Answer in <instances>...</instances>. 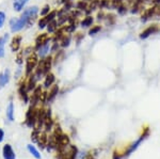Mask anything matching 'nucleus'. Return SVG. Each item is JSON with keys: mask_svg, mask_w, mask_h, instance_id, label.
I'll list each match as a JSON object with an SVG mask.
<instances>
[{"mask_svg": "<svg viewBox=\"0 0 160 159\" xmlns=\"http://www.w3.org/2000/svg\"><path fill=\"white\" fill-rule=\"evenodd\" d=\"M59 27H60V25H59L58 20L57 19H53L52 22H50L49 24L47 25V33H49V34H53L57 30L59 29Z\"/></svg>", "mask_w": 160, "mask_h": 159, "instance_id": "nucleus-18", "label": "nucleus"}, {"mask_svg": "<svg viewBox=\"0 0 160 159\" xmlns=\"http://www.w3.org/2000/svg\"><path fill=\"white\" fill-rule=\"evenodd\" d=\"M55 81H56V77L50 72V73H48L47 75L44 77V82H43L44 88H46V89L51 88V87L55 84Z\"/></svg>", "mask_w": 160, "mask_h": 159, "instance_id": "nucleus-14", "label": "nucleus"}, {"mask_svg": "<svg viewBox=\"0 0 160 159\" xmlns=\"http://www.w3.org/2000/svg\"><path fill=\"white\" fill-rule=\"evenodd\" d=\"M51 41H52V37L49 35V33H41V34L38 35L34 41V49L37 50L42 45L46 44L48 42H51Z\"/></svg>", "mask_w": 160, "mask_h": 159, "instance_id": "nucleus-7", "label": "nucleus"}, {"mask_svg": "<svg viewBox=\"0 0 160 159\" xmlns=\"http://www.w3.org/2000/svg\"><path fill=\"white\" fill-rule=\"evenodd\" d=\"M105 22H106V24H107L108 26H113L115 24V20H117V17H115V15L114 14H106V16H105Z\"/></svg>", "mask_w": 160, "mask_h": 159, "instance_id": "nucleus-23", "label": "nucleus"}, {"mask_svg": "<svg viewBox=\"0 0 160 159\" xmlns=\"http://www.w3.org/2000/svg\"><path fill=\"white\" fill-rule=\"evenodd\" d=\"M58 12L57 11H50L49 14H47L46 16H43L38 19V29H45L47 27V25L49 24L50 22H52L53 19H57V16H58Z\"/></svg>", "mask_w": 160, "mask_h": 159, "instance_id": "nucleus-6", "label": "nucleus"}, {"mask_svg": "<svg viewBox=\"0 0 160 159\" xmlns=\"http://www.w3.org/2000/svg\"><path fill=\"white\" fill-rule=\"evenodd\" d=\"M9 40V34H3L0 37V59L3 58L6 55V45Z\"/></svg>", "mask_w": 160, "mask_h": 159, "instance_id": "nucleus-15", "label": "nucleus"}, {"mask_svg": "<svg viewBox=\"0 0 160 159\" xmlns=\"http://www.w3.org/2000/svg\"><path fill=\"white\" fill-rule=\"evenodd\" d=\"M2 157L3 159H16V155L11 144H6L2 147Z\"/></svg>", "mask_w": 160, "mask_h": 159, "instance_id": "nucleus-10", "label": "nucleus"}, {"mask_svg": "<svg viewBox=\"0 0 160 159\" xmlns=\"http://www.w3.org/2000/svg\"><path fill=\"white\" fill-rule=\"evenodd\" d=\"M159 32H160V31H159Z\"/></svg>", "mask_w": 160, "mask_h": 159, "instance_id": "nucleus-37", "label": "nucleus"}, {"mask_svg": "<svg viewBox=\"0 0 160 159\" xmlns=\"http://www.w3.org/2000/svg\"><path fill=\"white\" fill-rule=\"evenodd\" d=\"M82 38H83V34H82V33H76V34H75V41H76V43L77 44H80V42H81V40Z\"/></svg>", "mask_w": 160, "mask_h": 159, "instance_id": "nucleus-30", "label": "nucleus"}, {"mask_svg": "<svg viewBox=\"0 0 160 159\" xmlns=\"http://www.w3.org/2000/svg\"><path fill=\"white\" fill-rule=\"evenodd\" d=\"M3 140H4V132H3V129L0 128V143H1Z\"/></svg>", "mask_w": 160, "mask_h": 159, "instance_id": "nucleus-33", "label": "nucleus"}, {"mask_svg": "<svg viewBox=\"0 0 160 159\" xmlns=\"http://www.w3.org/2000/svg\"><path fill=\"white\" fill-rule=\"evenodd\" d=\"M51 11V7L49 4H45L42 9H41V11H40V15H41V17H43V16H46L47 14H49Z\"/></svg>", "mask_w": 160, "mask_h": 159, "instance_id": "nucleus-27", "label": "nucleus"}, {"mask_svg": "<svg viewBox=\"0 0 160 159\" xmlns=\"http://www.w3.org/2000/svg\"><path fill=\"white\" fill-rule=\"evenodd\" d=\"M40 14V9L38 6H31L28 7H25L24 11L20 14V17H22L26 22H28V27L33 24L35 19H37L38 15Z\"/></svg>", "mask_w": 160, "mask_h": 159, "instance_id": "nucleus-2", "label": "nucleus"}, {"mask_svg": "<svg viewBox=\"0 0 160 159\" xmlns=\"http://www.w3.org/2000/svg\"><path fill=\"white\" fill-rule=\"evenodd\" d=\"M83 159H97V150H93L84 154Z\"/></svg>", "mask_w": 160, "mask_h": 159, "instance_id": "nucleus-26", "label": "nucleus"}, {"mask_svg": "<svg viewBox=\"0 0 160 159\" xmlns=\"http://www.w3.org/2000/svg\"><path fill=\"white\" fill-rule=\"evenodd\" d=\"M159 31H160V27L158 25H156V24L149 25L145 28V29L142 30V31L140 32L139 37H140L141 40H146V38H148L151 35L156 34V33H158Z\"/></svg>", "mask_w": 160, "mask_h": 159, "instance_id": "nucleus-5", "label": "nucleus"}, {"mask_svg": "<svg viewBox=\"0 0 160 159\" xmlns=\"http://www.w3.org/2000/svg\"><path fill=\"white\" fill-rule=\"evenodd\" d=\"M105 16H106V14L102 11L98 12V14H97V20H104Z\"/></svg>", "mask_w": 160, "mask_h": 159, "instance_id": "nucleus-31", "label": "nucleus"}, {"mask_svg": "<svg viewBox=\"0 0 160 159\" xmlns=\"http://www.w3.org/2000/svg\"><path fill=\"white\" fill-rule=\"evenodd\" d=\"M6 114H7L8 120H9L10 122L14 121V104H13L12 102H10L9 105H8Z\"/></svg>", "mask_w": 160, "mask_h": 159, "instance_id": "nucleus-19", "label": "nucleus"}, {"mask_svg": "<svg viewBox=\"0 0 160 159\" xmlns=\"http://www.w3.org/2000/svg\"><path fill=\"white\" fill-rule=\"evenodd\" d=\"M102 26L100 25H94L92 26L91 28L89 29V35L90 37H95V35H97L98 33L102 31Z\"/></svg>", "mask_w": 160, "mask_h": 159, "instance_id": "nucleus-22", "label": "nucleus"}, {"mask_svg": "<svg viewBox=\"0 0 160 159\" xmlns=\"http://www.w3.org/2000/svg\"><path fill=\"white\" fill-rule=\"evenodd\" d=\"M37 143H38L40 147H47V143H48V137L46 135V132H38V139H37Z\"/></svg>", "mask_w": 160, "mask_h": 159, "instance_id": "nucleus-16", "label": "nucleus"}, {"mask_svg": "<svg viewBox=\"0 0 160 159\" xmlns=\"http://www.w3.org/2000/svg\"><path fill=\"white\" fill-rule=\"evenodd\" d=\"M52 64H53V57L51 55L47 56V57L44 59H40V62H38L37 68L33 72V75L35 76V78L38 80H40L42 77H45L48 73H50Z\"/></svg>", "mask_w": 160, "mask_h": 159, "instance_id": "nucleus-1", "label": "nucleus"}, {"mask_svg": "<svg viewBox=\"0 0 160 159\" xmlns=\"http://www.w3.org/2000/svg\"><path fill=\"white\" fill-rule=\"evenodd\" d=\"M29 1L30 0H13V3H12L13 9H14L15 12L22 13Z\"/></svg>", "mask_w": 160, "mask_h": 159, "instance_id": "nucleus-12", "label": "nucleus"}, {"mask_svg": "<svg viewBox=\"0 0 160 159\" xmlns=\"http://www.w3.org/2000/svg\"><path fill=\"white\" fill-rule=\"evenodd\" d=\"M71 42H72V37H71V34H65V35H64V37L60 40L59 44H60V47H62V48H66V47H68V46L71 45Z\"/></svg>", "mask_w": 160, "mask_h": 159, "instance_id": "nucleus-20", "label": "nucleus"}, {"mask_svg": "<svg viewBox=\"0 0 160 159\" xmlns=\"http://www.w3.org/2000/svg\"><path fill=\"white\" fill-rule=\"evenodd\" d=\"M51 45H52V41H51V42L46 43V44L41 46L40 48H38V49L35 50L38 57L40 59H44V58L47 57V56H49L50 52H51Z\"/></svg>", "mask_w": 160, "mask_h": 159, "instance_id": "nucleus-8", "label": "nucleus"}, {"mask_svg": "<svg viewBox=\"0 0 160 159\" xmlns=\"http://www.w3.org/2000/svg\"><path fill=\"white\" fill-rule=\"evenodd\" d=\"M6 20H7V14L3 11H0V29H2L4 27Z\"/></svg>", "mask_w": 160, "mask_h": 159, "instance_id": "nucleus-29", "label": "nucleus"}, {"mask_svg": "<svg viewBox=\"0 0 160 159\" xmlns=\"http://www.w3.org/2000/svg\"><path fill=\"white\" fill-rule=\"evenodd\" d=\"M10 31L12 33H17L24 30L26 27H28V22L22 17H13L9 22Z\"/></svg>", "mask_w": 160, "mask_h": 159, "instance_id": "nucleus-4", "label": "nucleus"}, {"mask_svg": "<svg viewBox=\"0 0 160 159\" xmlns=\"http://www.w3.org/2000/svg\"><path fill=\"white\" fill-rule=\"evenodd\" d=\"M24 57H25V53H24V50H19L16 52V58H15V62H16L18 65H22L24 63Z\"/></svg>", "mask_w": 160, "mask_h": 159, "instance_id": "nucleus-24", "label": "nucleus"}, {"mask_svg": "<svg viewBox=\"0 0 160 159\" xmlns=\"http://www.w3.org/2000/svg\"><path fill=\"white\" fill-rule=\"evenodd\" d=\"M58 93H59V86L58 84H53L51 88H49V92H48L47 96H46V102H52L57 97V95H58Z\"/></svg>", "mask_w": 160, "mask_h": 159, "instance_id": "nucleus-13", "label": "nucleus"}, {"mask_svg": "<svg viewBox=\"0 0 160 159\" xmlns=\"http://www.w3.org/2000/svg\"><path fill=\"white\" fill-rule=\"evenodd\" d=\"M123 156L121 155V154H118V152H114V154H113V159H122Z\"/></svg>", "mask_w": 160, "mask_h": 159, "instance_id": "nucleus-32", "label": "nucleus"}, {"mask_svg": "<svg viewBox=\"0 0 160 159\" xmlns=\"http://www.w3.org/2000/svg\"><path fill=\"white\" fill-rule=\"evenodd\" d=\"M86 1H92V0H86Z\"/></svg>", "mask_w": 160, "mask_h": 159, "instance_id": "nucleus-36", "label": "nucleus"}, {"mask_svg": "<svg viewBox=\"0 0 160 159\" xmlns=\"http://www.w3.org/2000/svg\"><path fill=\"white\" fill-rule=\"evenodd\" d=\"M27 150H28V152H29L31 155L33 156L35 159H41L42 157H41V154H40V152L35 148V147L34 145H32V144H28L27 145Z\"/></svg>", "mask_w": 160, "mask_h": 159, "instance_id": "nucleus-21", "label": "nucleus"}, {"mask_svg": "<svg viewBox=\"0 0 160 159\" xmlns=\"http://www.w3.org/2000/svg\"><path fill=\"white\" fill-rule=\"evenodd\" d=\"M151 3H153L154 7H160V0H151Z\"/></svg>", "mask_w": 160, "mask_h": 159, "instance_id": "nucleus-34", "label": "nucleus"}, {"mask_svg": "<svg viewBox=\"0 0 160 159\" xmlns=\"http://www.w3.org/2000/svg\"><path fill=\"white\" fill-rule=\"evenodd\" d=\"M62 3H68V2H72L73 0H61Z\"/></svg>", "mask_w": 160, "mask_h": 159, "instance_id": "nucleus-35", "label": "nucleus"}, {"mask_svg": "<svg viewBox=\"0 0 160 159\" xmlns=\"http://www.w3.org/2000/svg\"><path fill=\"white\" fill-rule=\"evenodd\" d=\"M128 0H111V9H117L122 3H126Z\"/></svg>", "mask_w": 160, "mask_h": 159, "instance_id": "nucleus-28", "label": "nucleus"}, {"mask_svg": "<svg viewBox=\"0 0 160 159\" xmlns=\"http://www.w3.org/2000/svg\"><path fill=\"white\" fill-rule=\"evenodd\" d=\"M117 11L118 13V15H125L126 13L128 12V6L126 3H122V4H120L118 7H117Z\"/></svg>", "mask_w": 160, "mask_h": 159, "instance_id": "nucleus-25", "label": "nucleus"}, {"mask_svg": "<svg viewBox=\"0 0 160 159\" xmlns=\"http://www.w3.org/2000/svg\"><path fill=\"white\" fill-rule=\"evenodd\" d=\"M10 78H11V73H10V71L8 68L0 73V89L4 88L9 83Z\"/></svg>", "mask_w": 160, "mask_h": 159, "instance_id": "nucleus-11", "label": "nucleus"}, {"mask_svg": "<svg viewBox=\"0 0 160 159\" xmlns=\"http://www.w3.org/2000/svg\"><path fill=\"white\" fill-rule=\"evenodd\" d=\"M40 62V58L38 57L37 52H32L31 55L26 57V67H25V75L26 77L30 76L35 71L38 64Z\"/></svg>", "mask_w": 160, "mask_h": 159, "instance_id": "nucleus-3", "label": "nucleus"}, {"mask_svg": "<svg viewBox=\"0 0 160 159\" xmlns=\"http://www.w3.org/2000/svg\"><path fill=\"white\" fill-rule=\"evenodd\" d=\"M93 22H94V18H93L92 15H87V16L83 17V19L80 22V27L83 28V29H87V28H91L93 26Z\"/></svg>", "mask_w": 160, "mask_h": 159, "instance_id": "nucleus-17", "label": "nucleus"}, {"mask_svg": "<svg viewBox=\"0 0 160 159\" xmlns=\"http://www.w3.org/2000/svg\"><path fill=\"white\" fill-rule=\"evenodd\" d=\"M22 37L20 34H15L14 37L11 38L10 41V49L13 52L16 53L17 51L20 50L22 47Z\"/></svg>", "mask_w": 160, "mask_h": 159, "instance_id": "nucleus-9", "label": "nucleus"}]
</instances>
